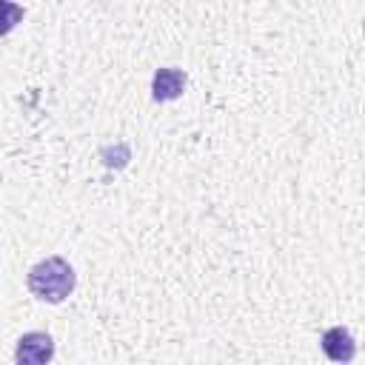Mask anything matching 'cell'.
Masks as SVG:
<instances>
[{"label":"cell","mask_w":365,"mask_h":365,"mask_svg":"<svg viewBox=\"0 0 365 365\" xmlns=\"http://www.w3.org/2000/svg\"><path fill=\"white\" fill-rule=\"evenodd\" d=\"M23 20V6L14 0H0V37H6Z\"/></svg>","instance_id":"5b68a950"},{"label":"cell","mask_w":365,"mask_h":365,"mask_svg":"<svg viewBox=\"0 0 365 365\" xmlns=\"http://www.w3.org/2000/svg\"><path fill=\"white\" fill-rule=\"evenodd\" d=\"M322 351L334 362H348L354 359V336L345 328H328L322 334Z\"/></svg>","instance_id":"3957f363"},{"label":"cell","mask_w":365,"mask_h":365,"mask_svg":"<svg viewBox=\"0 0 365 365\" xmlns=\"http://www.w3.org/2000/svg\"><path fill=\"white\" fill-rule=\"evenodd\" d=\"M26 285L43 302H63L74 291V268L63 257H46L29 271Z\"/></svg>","instance_id":"6da1fadb"},{"label":"cell","mask_w":365,"mask_h":365,"mask_svg":"<svg viewBox=\"0 0 365 365\" xmlns=\"http://www.w3.org/2000/svg\"><path fill=\"white\" fill-rule=\"evenodd\" d=\"M182 88H185V74L180 68H160L154 74V83H151L154 100H177Z\"/></svg>","instance_id":"277c9868"},{"label":"cell","mask_w":365,"mask_h":365,"mask_svg":"<svg viewBox=\"0 0 365 365\" xmlns=\"http://www.w3.org/2000/svg\"><path fill=\"white\" fill-rule=\"evenodd\" d=\"M51 356H54V342L43 331L23 334L17 342V351H14V359L20 365H40V362H48Z\"/></svg>","instance_id":"7a4b0ae2"}]
</instances>
